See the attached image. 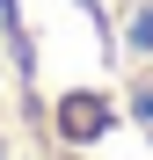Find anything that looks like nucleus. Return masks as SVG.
Wrapping results in <instances>:
<instances>
[{
  "mask_svg": "<svg viewBox=\"0 0 153 160\" xmlns=\"http://www.w3.org/2000/svg\"><path fill=\"white\" fill-rule=\"evenodd\" d=\"M37 109L80 160H153V0H22Z\"/></svg>",
  "mask_w": 153,
  "mask_h": 160,
  "instance_id": "nucleus-1",
  "label": "nucleus"
}]
</instances>
